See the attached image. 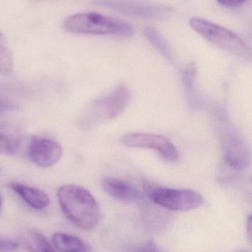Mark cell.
Masks as SVG:
<instances>
[{
	"mask_svg": "<svg viewBox=\"0 0 252 252\" xmlns=\"http://www.w3.org/2000/svg\"><path fill=\"white\" fill-rule=\"evenodd\" d=\"M57 197L62 210L76 226L91 230L98 225L101 218L99 206L86 189L72 184L62 186Z\"/></svg>",
	"mask_w": 252,
	"mask_h": 252,
	"instance_id": "1",
	"label": "cell"
},
{
	"mask_svg": "<svg viewBox=\"0 0 252 252\" xmlns=\"http://www.w3.org/2000/svg\"><path fill=\"white\" fill-rule=\"evenodd\" d=\"M131 98L130 91L121 85L112 92L92 101L78 116L77 126L88 131L116 119L127 107Z\"/></svg>",
	"mask_w": 252,
	"mask_h": 252,
	"instance_id": "2",
	"label": "cell"
},
{
	"mask_svg": "<svg viewBox=\"0 0 252 252\" xmlns=\"http://www.w3.org/2000/svg\"><path fill=\"white\" fill-rule=\"evenodd\" d=\"M64 27L67 32L79 34L128 36L132 33V27L125 22L94 12L69 17Z\"/></svg>",
	"mask_w": 252,
	"mask_h": 252,
	"instance_id": "3",
	"label": "cell"
},
{
	"mask_svg": "<svg viewBox=\"0 0 252 252\" xmlns=\"http://www.w3.org/2000/svg\"><path fill=\"white\" fill-rule=\"evenodd\" d=\"M191 29L215 46L244 60H250L251 51L238 35L219 25L200 17L190 19Z\"/></svg>",
	"mask_w": 252,
	"mask_h": 252,
	"instance_id": "4",
	"label": "cell"
},
{
	"mask_svg": "<svg viewBox=\"0 0 252 252\" xmlns=\"http://www.w3.org/2000/svg\"><path fill=\"white\" fill-rule=\"evenodd\" d=\"M143 188L152 201L169 210L186 212L197 209L203 203V197L193 190L162 187L150 181H144Z\"/></svg>",
	"mask_w": 252,
	"mask_h": 252,
	"instance_id": "5",
	"label": "cell"
},
{
	"mask_svg": "<svg viewBox=\"0 0 252 252\" xmlns=\"http://www.w3.org/2000/svg\"><path fill=\"white\" fill-rule=\"evenodd\" d=\"M122 144L131 148L151 149L156 150L163 158L175 161L179 158L175 146L166 137L147 133H131L124 135Z\"/></svg>",
	"mask_w": 252,
	"mask_h": 252,
	"instance_id": "6",
	"label": "cell"
},
{
	"mask_svg": "<svg viewBox=\"0 0 252 252\" xmlns=\"http://www.w3.org/2000/svg\"><path fill=\"white\" fill-rule=\"evenodd\" d=\"M63 154V148L59 143L43 137H32L27 149L29 160L41 168L54 166Z\"/></svg>",
	"mask_w": 252,
	"mask_h": 252,
	"instance_id": "7",
	"label": "cell"
},
{
	"mask_svg": "<svg viewBox=\"0 0 252 252\" xmlns=\"http://www.w3.org/2000/svg\"><path fill=\"white\" fill-rule=\"evenodd\" d=\"M222 147L225 162L230 167L237 170L247 167L250 163V153L237 134L228 132L222 140Z\"/></svg>",
	"mask_w": 252,
	"mask_h": 252,
	"instance_id": "8",
	"label": "cell"
},
{
	"mask_svg": "<svg viewBox=\"0 0 252 252\" xmlns=\"http://www.w3.org/2000/svg\"><path fill=\"white\" fill-rule=\"evenodd\" d=\"M102 188L112 197L122 201L134 203L142 198V194L133 186L119 178L107 177L102 181Z\"/></svg>",
	"mask_w": 252,
	"mask_h": 252,
	"instance_id": "9",
	"label": "cell"
},
{
	"mask_svg": "<svg viewBox=\"0 0 252 252\" xmlns=\"http://www.w3.org/2000/svg\"><path fill=\"white\" fill-rule=\"evenodd\" d=\"M8 185L29 206L36 210L45 209L51 203L49 196L40 189L20 183H10Z\"/></svg>",
	"mask_w": 252,
	"mask_h": 252,
	"instance_id": "10",
	"label": "cell"
},
{
	"mask_svg": "<svg viewBox=\"0 0 252 252\" xmlns=\"http://www.w3.org/2000/svg\"><path fill=\"white\" fill-rule=\"evenodd\" d=\"M52 243L54 249L60 252H89V245L76 236L65 233L57 232L53 234Z\"/></svg>",
	"mask_w": 252,
	"mask_h": 252,
	"instance_id": "11",
	"label": "cell"
},
{
	"mask_svg": "<svg viewBox=\"0 0 252 252\" xmlns=\"http://www.w3.org/2000/svg\"><path fill=\"white\" fill-rule=\"evenodd\" d=\"M20 147V138L9 130L0 126V155L15 154Z\"/></svg>",
	"mask_w": 252,
	"mask_h": 252,
	"instance_id": "12",
	"label": "cell"
},
{
	"mask_svg": "<svg viewBox=\"0 0 252 252\" xmlns=\"http://www.w3.org/2000/svg\"><path fill=\"white\" fill-rule=\"evenodd\" d=\"M12 70V56L7 47L5 36L0 32V75L10 74Z\"/></svg>",
	"mask_w": 252,
	"mask_h": 252,
	"instance_id": "13",
	"label": "cell"
},
{
	"mask_svg": "<svg viewBox=\"0 0 252 252\" xmlns=\"http://www.w3.org/2000/svg\"><path fill=\"white\" fill-rule=\"evenodd\" d=\"M32 242V251H39V252H54L55 249L52 244L47 240L43 234L39 232L32 233L31 236Z\"/></svg>",
	"mask_w": 252,
	"mask_h": 252,
	"instance_id": "14",
	"label": "cell"
},
{
	"mask_svg": "<svg viewBox=\"0 0 252 252\" xmlns=\"http://www.w3.org/2000/svg\"><path fill=\"white\" fill-rule=\"evenodd\" d=\"M144 33H145L147 37L150 39V42L158 48L160 50L163 54L165 55H169L168 53V49L165 45L164 42L162 40L160 36H159L158 33L156 32L153 28H147L144 31Z\"/></svg>",
	"mask_w": 252,
	"mask_h": 252,
	"instance_id": "15",
	"label": "cell"
},
{
	"mask_svg": "<svg viewBox=\"0 0 252 252\" xmlns=\"http://www.w3.org/2000/svg\"><path fill=\"white\" fill-rule=\"evenodd\" d=\"M195 68L194 66H190L188 68H187L185 71V75H184V83L185 85L188 88H191L192 85L193 79H194V76H195Z\"/></svg>",
	"mask_w": 252,
	"mask_h": 252,
	"instance_id": "16",
	"label": "cell"
},
{
	"mask_svg": "<svg viewBox=\"0 0 252 252\" xmlns=\"http://www.w3.org/2000/svg\"><path fill=\"white\" fill-rule=\"evenodd\" d=\"M17 106L9 101L5 100L0 99V114L8 113V112L14 111L17 109Z\"/></svg>",
	"mask_w": 252,
	"mask_h": 252,
	"instance_id": "17",
	"label": "cell"
},
{
	"mask_svg": "<svg viewBox=\"0 0 252 252\" xmlns=\"http://www.w3.org/2000/svg\"><path fill=\"white\" fill-rule=\"evenodd\" d=\"M19 247L18 243L10 240H0V251L15 250Z\"/></svg>",
	"mask_w": 252,
	"mask_h": 252,
	"instance_id": "18",
	"label": "cell"
},
{
	"mask_svg": "<svg viewBox=\"0 0 252 252\" xmlns=\"http://www.w3.org/2000/svg\"><path fill=\"white\" fill-rule=\"evenodd\" d=\"M246 0H218L220 5L229 8H235V7H240L244 3Z\"/></svg>",
	"mask_w": 252,
	"mask_h": 252,
	"instance_id": "19",
	"label": "cell"
},
{
	"mask_svg": "<svg viewBox=\"0 0 252 252\" xmlns=\"http://www.w3.org/2000/svg\"><path fill=\"white\" fill-rule=\"evenodd\" d=\"M158 249H156V246H155L154 243H151V242H148V243L144 244V246H141V247L138 248L137 249V251H157Z\"/></svg>",
	"mask_w": 252,
	"mask_h": 252,
	"instance_id": "20",
	"label": "cell"
},
{
	"mask_svg": "<svg viewBox=\"0 0 252 252\" xmlns=\"http://www.w3.org/2000/svg\"><path fill=\"white\" fill-rule=\"evenodd\" d=\"M246 232L248 233V235H249V240L252 241V218H251V215H249V218H248V225H246Z\"/></svg>",
	"mask_w": 252,
	"mask_h": 252,
	"instance_id": "21",
	"label": "cell"
},
{
	"mask_svg": "<svg viewBox=\"0 0 252 252\" xmlns=\"http://www.w3.org/2000/svg\"><path fill=\"white\" fill-rule=\"evenodd\" d=\"M2 194L0 193V212H1V210H2Z\"/></svg>",
	"mask_w": 252,
	"mask_h": 252,
	"instance_id": "22",
	"label": "cell"
}]
</instances>
